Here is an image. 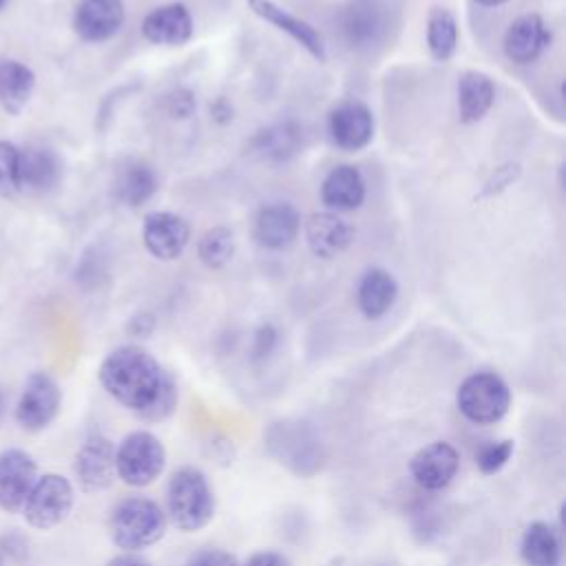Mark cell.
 Instances as JSON below:
<instances>
[{
    "label": "cell",
    "instance_id": "cell-1",
    "mask_svg": "<svg viewBox=\"0 0 566 566\" xmlns=\"http://www.w3.org/2000/svg\"><path fill=\"white\" fill-rule=\"evenodd\" d=\"M102 389L122 407L159 422L177 407V385L153 354L137 345L115 347L97 369Z\"/></svg>",
    "mask_w": 566,
    "mask_h": 566
},
{
    "label": "cell",
    "instance_id": "cell-2",
    "mask_svg": "<svg viewBox=\"0 0 566 566\" xmlns=\"http://www.w3.org/2000/svg\"><path fill=\"white\" fill-rule=\"evenodd\" d=\"M168 517L184 533H197L214 517V493L203 475L195 467H181L172 473L166 489Z\"/></svg>",
    "mask_w": 566,
    "mask_h": 566
},
{
    "label": "cell",
    "instance_id": "cell-3",
    "mask_svg": "<svg viewBox=\"0 0 566 566\" xmlns=\"http://www.w3.org/2000/svg\"><path fill=\"white\" fill-rule=\"evenodd\" d=\"M166 526V513L148 497L122 500L108 520L111 539L124 553H137L153 546L164 537Z\"/></svg>",
    "mask_w": 566,
    "mask_h": 566
},
{
    "label": "cell",
    "instance_id": "cell-4",
    "mask_svg": "<svg viewBox=\"0 0 566 566\" xmlns=\"http://www.w3.org/2000/svg\"><path fill=\"white\" fill-rule=\"evenodd\" d=\"M270 455L296 475H314L323 464V444L303 420L274 422L265 433Z\"/></svg>",
    "mask_w": 566,
    "mask_h": 566
},
{
    "label": "cell",
    "instance_id": "cell-5",
    "mask_svg": "<svg viewBox=\"0 0 566 566\" xmlns=\"http://www.w3.org/2000/svg\"><path fill=\"white\" fill-rule=\"evenodd\" d=\"M455 405L469 422L495 424L511 409V389L502 376L493 371H475L460 382Z\"/></svg>",
    "mask_w": 566,
    "mask_h": 566
},
{
    "label": "cell",
    "instance_id": "cell-6",
    "mask_svg": "<svg viewBox=\"0 0 566 566\" xmlns=\"http://www.w3.org/2000/svg\"><path fill=\"white\" fill-rule=\"evenodd\" d=\"M166 467L164 442L150 431H130L115 449V475L128 486L153 484Z\"/></svg>",
    "mask_w": 566,
    "mask_h": 566
},
{
    "label": "cell",
    "instance_id": "cell-7",
    "mask_svg": "<svg viewBox=\"0 0 566 566\" xmlns=\"http://www.w3.org/2000/svg\"><path fill=\"white\" fill-rule=\"evenodd\" d=\"M73 504L75 491L71 480L62 473H44L33 482L22 504V515L31 528L49 531L69 517Z\"/></svg>",
    "mask_w": 566,
    "mask_h": 566
},
{
    "label": "cell",
    "instance_id": "cell-8",
    "mask_svg": "<svg viewBox=\"0 0 566 566\" xmlns=\"http://www.w3.org/2000/svg\"><path fill=\"white\" fill-rule=\"evenodd\" d=\"M62 391L57 382L44 374L35 371L27 378L18 405H15V420L24 431H42L46 429L60 413Z\"/></svg>",
    "mask_w": 566,
    "mask_h": 566
},
{
    "label": "cell",
    "instance_id": "cell-9",
    "mask_svg": "<svg viewBox=\"0 0 566 566\" xmlns=\"http://www.w3.org/2000/svg\"><path fill=\"white\" fill-rule=\"evenodd\" d=\"M460 469V453L453 444L436 440L418 449L409 460L413 482L424 491L447 489Z\"/></svg>",
    "mask_w": 566,
    "mask_h": 566
},
{
    "label": "cell",
    "instance_id": "cell-10",
    "mask_svg": "<svg viewBox=\"0 0 566 566\" xmlns=\"http://www.w3.org/2000/svg\"><path fill=\"white\" fill-rule=\"evenodd\" d=\"M73 471L84 491H104L113 484L115 475V447L102 436H88L75 453Z\"/></svg>",
    "mask_w": 566,
    "mask_h": 566
},
{
    "label": "cell",
    "instance_id": "cell-11",
    "mask_svg": "<svg viewBox=\"0 0 566 566\" xmlns=\"http://www.w3.org/2000/svg\"><path fill=\"white\" fill-rule=\"evenodd\" d=\"M142 239H144L146 250L155 259L175 261L188 248L190 228L184 217L168 212V210H155L144 217Z\"/></svg>",
    "mask_w": 566,
    "mask_h": 566
},
{
    "label": "cell",
    "instance_id": "cell-12",
    "mask_svg": "<svg viewBox=\"0 0 566 566\" xmlns=\"http://www.w3.org/2000/svg\"><path fill=\"white\" fill-rule=\"evenodd\" d=\"M327 133L343 150H360L374 137V115L367 104L358 99L338 102L327 115Z\"/></svg>",
    "mask_w": 566,
    "mask_h": 566
},
{
    "label": "cell",
    "instance_id": "cell-13",
    "mask_svg": "<svg viewBox=\"0 0 566 566\" xmlns=\"http://www.w3.org/2000/svg\"><path fill=\"white\" fill-rule=\"evenodd\" d=\"M38 480L35 460L22 449L0 451V509L7 513L22 511V504Z\"/></svg>",
    "mask_w": 566,
    "mask_h": 566
},
{
    "label": "cell",
    "instance_id": "cell-14",
    "mask_svg": "<svg viewBox=\"0 0 566 566\" xmlns=\"http://www.w3.org/2000/svg\"><path fill=\"white\" fill-rule=\"evenodd\" d=\"M248 7L252 9L254 15L270 22L274 29L287 33L314 60H318V62L327 60V49H325L323 35L307 20L290 13L285 7L276 4L274 0H248Z\"/></svg>",
    "mask_w": 566,
    "mask_h": 566
},
{
    "label": "cell",
    "instance_id": "cell-15",
    "mask_svg": "<svg viewBox=\"0 0 566 566\" xmlns=\"http://www.w3.org/2000/svg\"><path fill=\"white\" fill-rule=\"evenodd\" d=\"M122 0H80L73 13V29L84 42H106L124 24Z\"/></svg>",
    "mask_w": 566,
    "mask_h": 566
},
{
    "label": "cell",
    "instance_id": "cell-16",
    "mask_svg": "<svg viewBox=\"0 0 566 566\" xmlns=\"http://www.w3.org/2000/svg\"><path fill=\"white\" fill-rule=\"evenodd\" d=\"M504 53L515 64L535 62L551 44V29L537 13L517 15L504 33Z\"/></svg>",
    "mask_w": 566,
    "mask_h": 566
},
{
    "label": "cell",
    "instance_id": "cell-17",
    "mask_svg": "<svg viewBox=\"0 0 566 566\" xmlns=\"http://www.w3.org/2000/svg\"><path fill=\"white\" fill-rule=\"evenodd\" d=\"M195 24L186 4L168 2L146 13L142 22V35L161 46H181L192 38Z\"/></svg>",
    "mask_w": 566,
    "mask_h": 566
},
{
    "label": "cell",
    "instance_id": "cell-18",
    "mask_svg": "<svg viewBox=\"0 0 566 566\" xmlns=\"http://www.w3.org/2000/svg\"><path fill=\"white\" fill-rule=\"evenodd\" d=\"M345 40L356 49L374 46L387 33V13L378 0H352L340 18Z\"/></svg>",
    "mask_w": 566,
    "mask_h": 566
},
{
    "label": "cell",
    "instance_id": "cell-19",
    "mask_svg": "<svg viewBox=\"0 0 566 566\" xmlns=\"http://www.w3.org/2000/svg\"><path fill=\"white\" fill-rule=\"evenodd\" d=\"M301 214L287 201H274L259 210L254 219V239L268 250H283L298 237Z\"/></svg>",
    "mask_w": 566,
    "mask_h": 566
},
{
    "label": "cell",
    "instance_id": "cell-20",
    "mask_svg": "<svg viewBox=\"0 0 566 566\" xmlns=\"http://www.w3.org/2000/svg\"><path fill=\"white\" fill-rule=\"evenodd\" d=\"M303 230L310 252L318 259H334L354 241L352 226L332 210L310 214Z\"/></svg>",
    "mask_w": 566,
    "mask_h": 566
},
{
    "label": "cell",
    "instance_id": "cell-21",
    "mask_svg": "<svg viewBox=\"0 0 566 566\" xmlns=\"http://www.w3.org/2000/svg\"><path fill=\"white\" fill-rule=\"evenodd\" d=\"M367 195L365 179L356 166L338 164L334 166L323 184H321V199L332 212H349L363 206Z\"/></svg>",
    "mask_w": 566,
    "mask_h": 566
},
{
    "label": "cell",
    "instance_id": "cell-22",
    "mask_svg": "<svg viewBox=\"0 0 566 566\" xmlns=\"http://www.w3.org/2000/svg\"><path fill=\"white\" fill-rule=\"evenodd\" d=\"M398 298V283L385 268H369L356 287V303L365 318H382Z\"/></svg>",
    "mask_w": 566,
    "mask_h": 566
},
{
    "label": "cell",
    "instance_id": "cell-23",
    "mask_svg": "<svg viewBox=\"0 0 566 566\" xmlns=\"http://www.w3.org/2000/svg\"><path fill=\"white\" fill-rule=\"evenodd\" d=\"M62 164L49 148L31 146L20 150L18 157V184L29 190H49L60 181Z\"/></svg>",
    "mask_w": 566,
    "mask_h": 566
},
{
    "label": "cell",
    "instance_id": "cell-24",
    "mask_svg": "<svg viewBox=\"0 0 566 566\" xmlns=\"http://www.w3.org/2000/svg\"><path fill=\"white\" fill-rule=\"evenodd\" d=\"M495 102V84L486 73L467 71L458 80V113L464 124L482 119Z\"/></svg>",
    "mask_w": 566,
    "mask_h": 566
},
{
    "label": "cell",
    "instance_id": "cell-25",
    "mask_svg": "<svg viewBox=\"0 0 566 566\" xmlns=\"http://www.w3.org/2000/svg\"><path fill=\"white\" fill-rule=\"evenodd\" d=\"M520 555L526 566H562V542L548 522H531L520 539Z\"/></svg>",
    "mask_w": 566,
    "mask_h": 566
},
{
    "label": "cell",
    "instance_id": "cell-26",
    "mask_svg": "<svg viewBox=\"0 0 566 566\" xmlns=\"http://www.w3.org/2000/svg\"><path fill=\"white\" fill-rule=\"evenodd\" d=\"M35 88V73L18 60H0V104L18 115Z\"/></svg>",
    "mask_w": 566,
    "mask_h": 566
},
{
    "label": "cell",
    "instance_id": "cell-27",
    "mask_svg": "<svg viewBox=\"0 0 566 566\" xmlns=\"http://www.w3.org/2000/svg\"><path fill=\"white\" fill-rule=\"evenodd\" d=\"M157 190L155 170L144 161L126 164L115 179V195L122 203L137 208L146 203Z\"/></svg>",
    "mask_w": 566,
    "mask_h": 566
},
{
    "label": "cell",
    "instance_id": "cell-28",
    "mask_svg": "<svg viewBox=\"0 0 566 566\" xmlns=\"http://www.w3.org/2000/svg\"><path fill=\"white\" fill-rule=\"evenodd\" d=\"M303 139V130L298 124L294 122H279L272 124L268 128H263L256 139H254V148L265 157V159H274V161H285L292 155L298 153Z\"/></svg>",
    "mask_w": 566,
    "mask_h": 566
},
{
    "label": "cell",
    "instance_id": "cell-29",
    "mask_svg": "<svg viewBox=\"0 0 566 566\" xmlns=\"http://www.w3.org/2000/svg\"><path fill=\"white\" fill-rule=\"evenodd\" d=\"M458 46V22L444 7H433L427 18V49L433 60L447 62Z\"/></svg>",
    "mask_w": 566,
    "mask_h": 566
},
{
    "label": "cell",
    "instance_id": "cell-30",
    "mask_svg": "<svg viewBox=\"0 0 566 566\" xmlns=\"http://www.w3.org/2000/svg\"><path fill=\"white\" fill-rule=\"evenodd\" d=\"M234 248H237V241L232 230L226 226H214L201 234L197 243V254L206 268L219 270L226 263H230Z\"/></svg>",
    "mask_w": 566,
    "mask_h": 566
},
{
    "label": "cell",
    "instance_id": "cell-31",
    "mask_svg": "<svg viewBox=\"0 0 566 566\" xmlns=\"http://www.w3.org/2000/svg\"><path fill=\"white\" fill-rule=\"evenodd\" d=\"M515 444L513 440H495L484 444L478 453H475V464L484 475H493L497 473L513 455Z\"/></svg>",
    "mask_w": 566,
    "mask_h": 566
},
{
    "label": "cell",
    "instance_id": "cell-32",
    "mask_svg": "<svg viewBox=\"0 0 566 566\" xmlns=\"http://www.w3.org/2000/svg\"><path fill=\"white\" fill-rule=\"evenodd\" d=\"M18 157L20 150L11 142L0 139V197H11L20 190Z\"/></svg>",
    "mask_w": 566,
    "mask_h": 566
},
{
    "label": "cell",
    "instance_id": "cell-33",
    "mask_svg": "<svg viewBox=\"0 0 566 566\" xmlns=\"http://www.w3.org/2000/svg\"><path fill=\"white\" fill-rule=\"evenodd\" d=\"M276 340H279V332L274 329V325H270V323L259 325V329L252 336V358L254 360L268 358L274 352Z\"/></svg>",
    "mask_w": 566,
    "mask_h": 566
},
{
    "label": "cell",
    "instance_id": "cell-34",
    "mask_svg": "<svg viewBox=\"0 0 566 566\" xmlns=\"http://www.w3.org/2000/svg\"><path fill=\"white\" fill-rule=\"evenodd\" d=\"M188 566H239L237 557L221 548H203L199 551Z\"/></svg>",
    "mask_w": 566,
    "mask_h": 566
},
{
    "label": "cell",
    "instance_id": "cell-35",
    "mask_svg": "<svg viewBox=\"0 0 566 566\" xmlns=\"http://www.w3.org/2000/svg\"><path fill=\"white\" fill-rule=\"evenodd\" d=\"M245 566H292L290 559L276 551H259L254 553Z\"/></svg>",
    "mask_w": 566,
    "mask_h": 566
},
{
    "label": "cell",
    "instance_id": "cell-36",
    "mask_svg": "<svg viewBox=\"0 0 566 566\" xmlns=\"http://www.w3.org/2000/svg\"><path fill=\"white\" fill-rule=\"evenodd\" d=\"M106 566H150V564H148V562H144L142 557L133 555V553H124V555L113 557Z\"/></svg>",
    "mask_w": 566,
    "mask_h": 566
},
{
    "label": "cell",
    "instance_id": "cell-37",
    "mask_svg": "<svg viewBox=\"0 0 566 566\" xmlns=\"http://www.w3.org/2000/svg\"><path fill=\"white\" fill-rule=\"evenodd\" d=\"M473 2H478V4H482V7H500V4H504V2H509V0H473Z\"/></svg>",
    "mask_w": 566,
    "mask_h": 566
},
{
    "label": "cell",
    "instance_id": "cell-38",
    "mask_svg": "<svg viewBox=\"0 0 566 566\" xmlns=\"http://www.w3.org/2000/svg\"><path fill=\"white\" fill-rule=\"evenodd\" d=\"M2 409H4V396H2V391H0V418H2Z\"/></svg>",
    "mask_w": 566,
    "mask_h": 566
},
{
    "label": "cell",
    "instance_id": "cell-39",
    "mask_svg": "<svg viewBox=\"0 0 566 566\" xmlns=\"http://www.w3.org/2000/svg\"><path fill=\"white\" fill-rule=\"evenodd\" d=\"M2 4H4V0H0V9H2Z\"/></svg>",
    "mask_w": 566,
    "mask_h": 566
},
{
    "label": "cell",
    "instance_id": "cell-40",
    "mask_svg": "<svg viewBox=\"0 0 566 566\" xmlns=\"http://www.w3.org/2000/svg\"><path fill=\"white\" fill-rule=\"evenodd\" d=\"M0 566H2V562H0Z\"/></svg>",
    "mask_w": 566,
    "mask_h": 566
}]
</instances>
